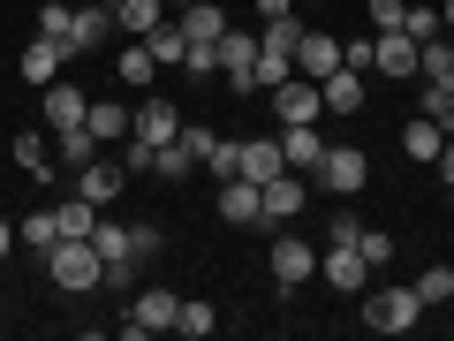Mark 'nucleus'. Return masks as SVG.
<instances>
[{
    "label": "nucleus",
    "instance_id": "obj_22",
    "mask_svg": "<svg viewBox=\"0 0 454 341\" xmlns=\"http://www.w3.org/2000/svg\"><path fill=\"white\" fill-rule=\"evenodd\" d=\"M318 91H325V114H356L364 107V76H356V68H333Z\"/></svg>",
    "mask_w": 454,
    "mask_h": 341
},
{
    "label": "nucleus",
    "instance_id": "obj_43",
    "mask_svg": "<svg viewBox=\"0 0 454 341\" xmlns=\"http://www.w3.org/2000/svg\"><path fill=\"white\" fill-rule=\"evenodd\" d=\"M340 68H356V76H364V68H372V38H348V46H340Z\"/></svg>",
    "mask_w": 454,
    "mask_h": 341
},
{
    "label": "nucleus",
    "instance_id": "obj_25",
    "mask_svg": "<svg viewBox=\"0 0 454 341\" xmlns=\"http://www.w3.org/2000/svg\"><path fill=\"white\" fill-rule=\"evenodd\" d=\"M439 145H447V130H439V122H424V114L402 130V152H409V160H424V167L439 160Z\"/></svg>",
    "mask_w": 454,
    "mask_h": 341
},
{
    "label": "nucleus",
    "instance_id": "obj_9",
    "mask_svg": "<svg viewBox=\"0 0 454 341\" xmlns=\"http://www.w3.org/2000/svg\"><path fill=\"white\" fill-rule=\"evenodd\" d=\"M265 258H273V281H280V289H303V281H318V250H310L303 235H280Z\"/></svg>",
    "mask_w": 454,
    "mask_h": 341
},
{
    "label": "nucleus",
    "instance_id": "obj_36",
    "mask_svg": "<svg viewBox=\"0 0 454 341\" xmlns=\"http://www.w3.org/2000/svg\"><path fill=\"white\" fill-rule=\"evenodd\" d=\"M152 175H160V182H190L197 175V160L182 152V137H175V145H160V167H152Z\"/></svg>",
    "mask_w": 454,
    "mask_h": 341
},
{
    "label": "nucleus",
    "instance_id": "obj_46",
    "mask_svg": "<svg viewBox=\"0 0 454 341\" xmlns=\"http://www.w3.org/2000/svg\"><path fill=\"white\" fill-rule=\"evenodd\" d=\"M8 243H16V227H8V220H0V258H8Z\"/></svg>",
    "mask_w": 454,
    "mask_h": 341
},
{
    "label": "nucleus",
    "instance_id": "obj_26",
    "mask_svg": "<svg viewBox=\"0 0 454 341\" xmlns=\"http://www.w3.org/2000/svg\"><path fill=\"white\" fill-rule=\"evenodd\" d=\"M83 130H91L98 145H121V137H129V107H106V99H98V107L83 114Z\"/></svg>",
    "mask_w": 454,
    "mask_h": 341
},
{
    "label": "nucleus",
    "instance_id": "obj_18",
    "mask_svg": "<svg viewBox=\"0 0 454 341\" xmlns=\"http://www.w3.org/2000/svg\"><path fill=\"white\" fill-rule=\"evenodd\" d=\"M129 137H152V145H175V137H182V114L167 107V99H145V107L129 114Z\"/></svg>",
    "mask_w": 454,
    "mask_h": 341
},
{
    "label": "nucleus",
    "instance_id": "obj_30",
    "mask_svg": "<svg viewBox=\"0 0 454 341\" xmlns=\"http://www.w3.org/2000/svg\"><path fill=\"white\" fill-rule=\"evenodd\" d=\"M447 83H454V76H424V107H417L424 122H439V130H454V99H447Z\"/></svg>",
    "mask_w": 454,
    "mask_h": 341
},
{
    "label": "nucleus",
    "instance_id": "obj_23",
    "mask_svg": "<svg viewBox=\"0 0 454 341\" xmlns=\"http://www.w3.org/2000/svg\"><path fill=\"white\" fill-rule=\"evenodd\" d=\"M145 46H152V61H160V68H182V53H190V38H182V23L167 16V23H152V31H145Z\"/></svg>",
    "mask_w": 454,
    "mask_h": 341
},
{
    "label": "nucleus",
    "instance_id": "obj_51",
    "mask_svg": "<svg viewBox=\"0 0 454 341\" xmlns=\"http://www.w3.org/2000/svg\"><path fill=\"white\" fill-rule=\"evenodd\" d=\"M447 38H454V31H447Z\"/></svg>",
    "mask_w": 454,
    "mask_h": 341
},
{
    "label": "nucleus",
    "instance_id": "obj_3",
    "mask_svg": "<svg viewBox=\"0 0 454 341\" xmlns=\"http://www.w3.org/2000/svg\"><path fill=\"white\" fill-rule=\"evenodd\" d=\"M417 319H424V296L417 289H372V296H364V326H372V334H409Z\"/></svg>",
    "mask_w": 454,
    "mask_h": 341
},
{
    "label": "nucleus",
    "instance_id": "obj_5",
    "mask_svg": "<svg viewBox=\"0 0 454 341\" xmlns=\"http://www.w3.org/2000/svg\"><path fill=\"white\" fill-rule=\"evenodd\" d=\"M175 311H182V296L145 289V296H129V319H121V334H129V341H145V334H175Z\"/></svg>",
    "mask_w": 454,
    "mask_h": 341
},
{
    "label": "nucleus",
    "instance_id": "obj_19",
    "mask_svg": "<svg viewBox=\"0 0 454 341\" xmlns=\"http://www.w3.org/2000/svg\"><path fill=\"white\" fill-rule=\"evenodd\" d=\"M280 137H250V145H235V175H250V182H273L280 175Z\"/></svg>",
    "mask_w": 454,
    "mask_h": 341
},
{
    "label": "nucleus",
    "instance_id": "obj_4",
    "mask_svg": "<svg viewBox=\"0 0 454 341\" xmlns=\"http://www.w3.org/2000/svg\"><path fill=\"white\" fill-rule=\"evenodd\" d=\"M318 281H325V289H340V296H364L372 266H364L356 235H348V243H325V250H318Z\"/></svg>",
    "mask_w": 454,
    "mask_h": 341
},
{
    "label": "nucleus",
    "instance_id": "obj_15",
    "mask_svg": "<svg viewBox=\"0 0 454 341\" xmlns=\"http://www.w3.org/2000/svg\"><path fill=\"white\" fill-rule=\"evenodd\" d=\"M83 114H91V99H83L68 76H53V83H46V122H53V137L83 130Z\"/></svg>",
    "mask_w": 454,
    "mask_h": 341
},
{
    "label": "nucleus",
    "instance_id": "obj_38",
    "mask_svg": "<svg viewBox=\"0 0 454 341\" xmlns=\"http://www.w3.org/2000/svg\"><path fill=\"white\" fill-rule=\"evenodd\" d=\"M121 167H129V175H152V167H160V145H152V137H121Z\"/></svg>",
    "mask_w": 454,
    "mask_h": 341
},
{
    "label": "nucleus",
    "instance_id": "obj_49",
    "mask_svg": "<svg viewBox=\"0 0 454 341\" xmlns=\"http://www.w3.org/2000/svg\"><path fill=\"white\" fill-rule=\"evenodd\" d=\"M98 8H121V0H98Z\"/></svg>",
    "mask_w": 454,
    "mask_h": 341
},
{
    "label": "nucleus",
    "instance_id": "obj_44",
    "mask_svg": "<svg viewBox=\"0 0 454 341\" xmlns=\"http://www.w3.org/2000/svg\"><path fill=\"white\" fill-rule=\"evenodd\" d=\"M432 167H439V182L454 190V130H447V145H439V160H432Z\"/></svg>",
    "mask_w": 454,
    "mask_h": 341
},
{
    "label": "nucleus",
    "instance_id": "obj_17",
    "mask_svg": "<svg viewBox=\"0 0 454 341\" xmlns=\"http://www.w3.org/2000/svg\"><path fill=\"white\" fill-rule=\"evenodd\" d=\"M61 61H68V53H61V38H46V31H38L31 46H23V61H16V76H23V83H38V91H46V83L61 76Z\"/></svg>",
    "mask_w": 454,
    "mask_h": 341
},
{
    "label": "nucleus",
    "instance_id": "obj_34",
    "mask_svg": "<svg viewBox=\"0 0 454 341\" xmlns=\"http://www.w3.org/2000/svg\"><path fill=\"white\" fill-rule=\"evenodd\" d=\"M417 296H424V311H432V304H454V266H424V274H417Z\"/></svg>",
    "mask_w": 454,
    "mask_h": 341
},
{
    "label": "nucleus",
    "instance_id": "obj_29",
    "mask_svg": "<svg viewBox=\"0 0 454 341\" xmlns=\"http://www.w3.org/2000/svg\"><path fill=\"white\" fill-rule=\"evenodd\" d=\"M152 76H160V61H152V46H145V38H129V46H121V83H137V91H145Z\"/></svg>",
    "mask_w": 454,
    "mask_h": 341
},
{
    "label": "nucleus",
    "instance_id": "obj_2",
    "mask_svg": "<svg viewBox=\"0 0 454 341\" xmlns=\"http://www.w3.org/2000/svg\"><path fill=\"white\" fill-rule=\"evenodd\" d=\"M91 250H98V266H106V289H129L137 281V243H129V227L121 220H106V212H98V227H91Z\"/></svg>",
    "mask_w": 454,
    "mask_h": 341
},
{
    "label": "nucleus",
    "instance_id": "obj_39",
    "mask_svg": "<svg viewBox=\"0 0 454 341\" xmlns=\"http://www.w3.org/2000/svg\"><path fill=\"white\" fill-rule=\"evenodd\" d=\"M356 250H364V266L379 274V266L394 258V235H387V227H356Z\"/></svg>",
    "mask_w": 454,
    "mask_h": 341
},
{
    "label": "nucleus",
    "instance_id": "obj_13",
    "mask_svg": "<svg viewBox=\"0 0 454 341\" xmlns=\"http://www.w3.org/2000/svg\"><path fill=\"white\" fill-rule=\"evenodd\" d=\"M372 68H379V76H417V38H409V31H372Z\"/></svg>",
    "mask_w": 454,
    "mask_h": 341
},
{
    "label": "nucleus",
    "instance_id": "obj_32",
    "mask_svg": "<svg viewBox=\"0 0 454 341\" xmlns=\"http://www.w3.org/2000/svg\"><path fill=\"white\" fill-rule=\"evenodd\" d=\"M53 227H61V235H91V227H98V205H83V197H61V205H53Z\"/></svg>",
    "mask_w": 454,
    "mask_h": 341
},
{
    "label": "nucleus",
    "instance_id": "obj_7",
    "mask_svg": "<svg viewBox=\"0 0 454 341\" xmlns=\"http://www.w3.org/2000/svg\"><path fill=\"white\" fill-rule=\"evenodd\" d=\"M250 68H258V31H235V23H227V31H220V76H227V91H258Z\"/></svg>",
    "mask_w": 454,
    "mask_h": 341
},
{
    "label": "nucleus",
    "instance_id": "obj_20",
    "mask_svg": "<svg viewBox=\"0 0 454 341\" xmlns=\"http://www.w3.org/2000/svg\"><path fill=\"white\" fill-rule=\"evenodd\" d=\"M175 23H182V38H190V46H220V31H227V16L212 8V0H197V8H175Z\"/></svg>",
    "mask_w": 454,
    "mask_h": 341
},
{
    "label": "nucleus",
    "instance_id": "obj_10",
    "mask_svg": "<svg viewBox=\"0 0 454 341\" xmlns=\"http://www.w3.org/2000/svg\"><path fill=\"white\" fill-rule=\"evenodd\" d=\"M121 182H129V167H121V160H83L76 167V197H83V205H98V212L121 197Z\"/></svg>",
    "mask_w": 454,
    "mask_h": 341
},
{
    "label": "nucleus",
    "instance_id": "obj_6",
    "mask_svg": "<svg viewBox=\"0 0 454 341\" xmlns=\"http://www.w3.org/2000/svg\"><path fill=\"white\" fill-rule=\"evenodd\" d=\"M318 182H325L333 197H356L364 182H372V160H364L356 145H325V160H318Z\"/></svg>",
    "mask_w": 454,
    "mask_h": 341
},
{
    "label": "nucleus",
    "instance_id": "obj_45",
    "mask_svg": "<svg viewBox=\"0 0 454 341\" xmlns=\"http://www.w3.org/2000/svg\"><path fill=\"white\" fill-rule=\"evenodd\" d=\"M258 16H295V8L288 0H258Z\"/></svg>",
    "mask_w": 454,
    "mask_h": 341
},
{
    "label": "nucleus",
    "instance_id": "obj_12",
    "mask_svg": "<svg viewBox=\"0 0 454 341\" xmlns=\"http://www.w3.org/2000/svg\"><path fill=\"white\" fill-rule=\"evenodd\" d=\"M333 68H340V38H333V31H303V38H295V76L325 83Z\"/></svg>",
    "mask_w": 454,
    "mask_h": 341
},
{
    "label": "nucleus",
    "instance_id": "obj_28",
    "mask_svg": "<svg viewBox=\"0 0 454 341\" xmlns=\"http://www.w3.org/2000/svg\"><path fill=\"white\" fill-rule=\"evenodd\" d=\"M295 38H303V16H265L258 46H265V53H288V61H295Z\"/></svg>",
    "mask_w": 454,
    "mask_h": 341
},
{
    "label": "nucleus",
    "instance_id": "obj_47",
    "mask_svg": "<svg viewBox=\"0 0 454 341\" xmlns=\"http://www.w3.org/2000/svg\"><path fill=\"white\" fill-rule=\"evenodd\" d=\"M439 23H447V31H454V0H447V8H439Z\"/></svg>",
    "mask_w": 454,
    "mask_h": 341
},
{
    "label": "nucleus",
    "instance_id": "obj_21",
    "mask_svg": "<svg viewBox=\"0 0 454 341\" xmlns=\"http://www.w3.org/2000/svg\"><path fill=\"white\" fill-rule=\"evenodd\" d=\"M106 23H114V8H76V23H68V38H61L68 61H76V53H91L98 38H106Z\"/></svg>",
    "mask_w": 454,
    "mask_h": 341
},
{
    "label": "nucleus",
    "instance_id": "obj_8",
    "mask_svg": "<svg viewBox=\"0 0 454 341\" xmlns=\"http://www.w3.org/2000/svg\"><path fill=\"white\" fill-rule=\"evenodd\" d=\"M220 220L227 227H265V190L250 175H227L220 182Z\"/></svg>",
    "mask_w": 454,
    "mask_h": 341
},
{
    "label": "nucleus",
    "instance_id": "obj_33",
    "mask_svg": "<svg viewBox=\"0 0 454 341\" xmlns=\"http://www.w3.org/2000/svg\"><path fill=\"white\" fill-rule=\"evenodd\" d=\"M53 160H61V167H68V175H76V167H83V160H98V137H91V130H68V137H61V145H53Z\"/></svg>",
    "mask_w": 454,
    "mask_h": 341
},
{
    "label": "nucleus",
    "instance_id": "obj_37",
    "mask_svg": "<svg viewBox=\"0 0 454 341\" xmlns=\"http://www.w3.org/2000/svg\"><path fill=\"white\" fill-rule=\"evenodd\" d=\"M182 152H190V160L205 167L212 152H220V130H205V122H182Z\"/></svg>",
    "mask_w": 454,
    "mask_h": 341
},
{
    "label": "nucleus",
    "instance_id": "obj_1",
    "mask_svg": "<svg viewBox=\"0 0 454 341\" xmlns=\"http://www.w3.org/2000/svg\"><path fill=\"white\" fill-rule=\"evenodd\" d=\"M46 274H53V289H61V296H83V289L106 281V266H98L91 235H61V243L46 250Z\"/></svg>",
    "mask_w": 454,
    "mask_h": 341
},
{
    "label": "nucleus",
    "instance_id": "obj_41",
    "mask_svg": "<svg viewBox=\"0 0 454 341\" xmlns=\"http://www.w3.org/2000/svg\"><path fill=\"white\" fill-rule=\"evenodd\" d=\"M68 23H76V8H61V0L38 8V31H46V38H68ZM61 53H68V46H61Z\"/></svg>",
    "mask_w": 454,
    "mask_h": 341
},
{
    "label": "nucleus",
    "instance_id": "obj_11",
    "mask_svg": "<svg viewBox=\"0 0 454 341\" xmlns=\"http://www.w3.org/2000/svg\"><path fill=\"white\" fill-rule=\"evenodd\" d=\"M273 114H280V130H288V122H318L325 114V91L310 76H288V83H273Z\"/></svg>",
    "mask_w": 454,
    "mask_h": 341
},
{
    "label": "nucleus",
    "instance_id": "obj_27",
    "mask_svg": "<svg viewBox=\"0 0 454 341\" xmlns=\"http://www.w3.org/2000/svg\"><path fill=\"white\" fill-rule=\"evenodd\" d=\"M114 23H121L129 38H145L152 23H167V0H121V8H114Z\"/></svg>",
    "mask_w": 454,
    "mask_h": 341
},
{
    "label": "nucleus",
    "instance_id": "obj_42",
    "mask_svg": "<svg viewBox=\"0 0 454 341\" xmlns=\"http://www.w3.org/2000/svg\"><path fill=\"white\" fill-rule=\"evenodd\" d=\"M402 31L417 38V46H424V38H439V31H447V23H439V8H409V23H402Z\"/></svg>",
    "mask_w": 454,
    "mask_h": 341
},
{
    "label": "nucleus",
    "instance_id": "obj_31",
    "mask_svg": "<svg viewBox=\"0 0 454 341\" xmlns=\"http://www.w3.org/2000/svg\"><path fill=\"white\" fill-rule=\"evenodd\" d=\"M16 167H23V175H53V152H46V130H23V137H16Z\"/></svg>",
    "mask_w": 454,
    "mask_h": 341
},
{
    "label": "nucleus",
    "instance_id": "obj_48",
    "mask_svg": "<svg viewBox=\"0 0 454 341\" xmlns=\"http://www.w3.org/2000/svg\"><path fill=\"white\" fill-rule=\"evenodd\" d=\"M167 8H197V0H167Z\"/></svg>",
    "mask_w": 454,
    "mask_h": 341
},
{
    "label": "nucleus",
    "instance_id": "obj_40",
    "mask_svg": "<svg viewBox=\"0 0 454 341\" xmlns=\"http://www.w3.org/2000/svg\"><path fill=\"white\" fill-rule=\"evenodd\" d=\"M364 16H372V31H402V23H409V0H372Z\"/></svg>",
    "mask_w": 454,
    "mask_h": 341
},
{
    "label": "nucleus",
    "instance_id": "obj_16",
    "mask_svg": "<svg viewBox=\"0 0 454 341\" xmlns=\"http://www.w3.org/2000/svg\"><path fill=\"white\" fill-rule=\"evenodd\" d=\"M258 190H265V227H280V220H295V212H303V175H295V167H280V175L273 182H258Z\"/></svg>",
    "mask_w": 454,
    "mask_h": 341
},
{
    "label": "nucleus",
    "instance_id": "obj_35",
    "mask_svg": "<svg viewBox=\"0 0 454 341\" xmlns=\"http://www.w3.org/2000/svg\"><path fill=\"white\" fill-rule=\"evenodd\" d=\"M16 235H23V243H31V250H38V258H46V250H53V243H61V227H53V212H46V205H38V212H31V220H23V227H16Z\"/></svg>",
    "mask_w": 454,
    "mask_h": 341
},
{
    "label": "nucleus",
    "instance_id": "obj_24",
    "mask_svg": "<svg viewBox=\"0 0 454 341\" xmlns=\"http://www.w3.org/2000/svg\"><path fill=\"white\" fill-rule=\"evenodd\" d=\"M175 334H190V341H205V334H220V311H212L205 296H182V311H175Z\"/></svg>",
    "mask_w": 454,
    "mask_h": 341
},
{
    "label": "nucleus",
    "instance_id": "obj_14",
    "mask_svg": "<svg viewBox=\"0 0 454 341\" xmlns=\"http://www.w3.org/2000/svg\"><path fill=\"white\" fill-rule=\"evenodd\" d=\"M280 160H288L295 175H318V160H325L318 122H288V130H280Z\"/></svg>",
    "mask_w": 454,
    "mask_h": 341
},
{
    "label": "nucleus",
    "instance_id": "obj_50",
    "mask_svg": "<svg viewBox=\"0 0 454 341\" xmlns=\"http://www.w3.org/2000/svg\"><path fill=\"white\" fill-rule=\"evenodd\" d=\"M447 99H454V83H447Z\"/></svg>",
    "mask_w": 454,
    "mask_h": 341
}]
</instances>
